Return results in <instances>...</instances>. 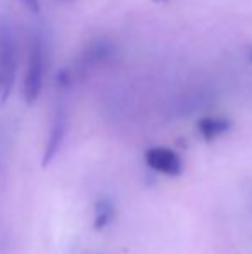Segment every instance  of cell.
<instances>
[{
  "label": "cell",
  "mask_w": 252,
  "mask_h": 254,
  "mask_svg": "<svg viewBox=\"0 0 252 254\" xmlns=\"http://www.w3.org/2000/svg\"><path fill=\"white\" fill-rule=\"evenodd\" d=\"M17 44L12 26L5 17H0V106L7 102L16 83Z\"/></svg>",
  "instance_id": "cell-1"
},
{
  "label": "cell",
  "mask_w": 252,
  "mask_h": 254,
  "mask_svg": "<svg viewBox=\"0 0 252 254\" xmlns=\"http://www.w3.org/2000/svg\"><path fill=\"white\" fill-rule=\"evenodd\" d=\"M45 69H47V57H45V44L40 35H35L30 44L28 54V67L23 83V97L28 106H33L38 101L45 81Z\"/></svg>",
  "instance_id": "cell-2"
},
{
  "label": "cell",
  "mask_w": 252,
  "mask_h": 254,
  "mask_svg": "<svg viewBox=\"0 0 252 254\" xmlns=\"http://www.w3.org/2000/svg\"><path fill=\"white\" fill-rule=\"evenodd\" d=\"M145 163L154 171L166 177H180L183 173V161L175 151L166 147H152L145 152Z\"/></svg>",
  "instance_id": "cell-3"
},
{
  "label": "cell",
  "mask_w": 252,
  "mask_h": 254,
  "mask_svg": "<svg viewBox=\"0 0 252 254\" xmlns=\"http://www.w3.org/2000/svg\"><path fill=\"white\" fill-rule=\"evenodd\" d=\"M66 131H67V116L66 111L59 109L55 113V118L52 121L50 131H49L47 142H45V149H44V157H42V166L47 168L52 161L57 157L59 151H61L64 138H66Z\"/></svg>",
  "instance_id": "cell-4"
},
{
  "label": "cell",
  "mask_w": 252,
  "mask_h": 254,
  "mask_svg": "<svg viewBox=\"0 0 252 254\" xmlns=\"http://www.w3.org/2000/svg\"><path fill=\"white\" fill-rule=\"evenodd\" d=\"M197 130L204 140L211 142L230 130V121L226 118H202L197 123Z\"/></svg>",
  "instance_id": "cell-5"
},
{
  "label": "cell",
  "mask_w": 252,
  "mask_h": 254,
  "mask_svg": "<svg viewBox=\"0 0 252 254\" xmlns=\"http://www.w3.org/2000/svg\"><path fill=\"white\" fill-rule=\"evenodd\" d=\"M114 52H116V49L111 42H105V40L94 42V44L87 49V52H85L83 63L87 64V66H95V64L109 61L114 56Z\"/></svg>",
  "instance_id": "cell-6"
},
{
  "label": "cell",
  "mask_w": 252,
  "mask_h": 254,
  "mask_svg": "<svg viewBox=\"0 0 252 254\" xmlns=\"http://www.w3.org/2000/svg\"><path fill=\"white\" fill-rule=\"evenodd\" d=\"M116 214L114 202L107 197H102L95 202V214H94V228L97 232L104 230L109 223L112 221Z\"/></svg>",
  "instance_id": "cell-7"
},
{
  "label": "cell",
  "mask_w": 252,
  "mask_h": 254,
  "mask_svg": "<svg viewBox=\"0 0 252 254\" xmlns=\"http://www.w3.org/2000/svg\"><path fill=\"white\" fill-rule=\"evenodd\" d=\"M28 10H31L33 14L40 12V0H19Z\"/></svg>",
  "instance_id": "cell-8"
},
{
  "label": "cell",
  "mask_w": 252,
  "mask_h": 254,
  "mask_svg": "<svg viewBox=\"0 0 252 254\" xmlns=\"http://www.w3.org/2000/svg\"><path fill=\"white\" fill-rule=\"evenodd\" d=\"M2 151L3 147H2V137H0V164H2Z\"/></svg>",
  "instance_id": "cell-9"
},
{
  "label": "cell",
  "mask_w": 252,
  "mask_h": 254,
  "mask_svg": "<svg viewBox=\"0 0 252 254\" xmlns=\"http://www.w3.org/2000/svg\"><path fill=\"white\" fill-rule=\"evenodd\" d=\"M154 2H168V0H154Z\"/></svg>",
  "instance_id": "cell-10"
},
{
  "label": "cell",
  "mask_w": 252,
  "mask_h": 254,
  "mask_svg": "<svg viewBox=\"0 0 252 254\" xmlns=\"http://www.w3.org/2000/svg\"><path fill=\"white\" fill-rule=\"evenodd\" d=\"M249 57H251V61H252V49H251V54H249Z\"/></svg>",
  "instance_id": "cell-11"
}]
</instances>
